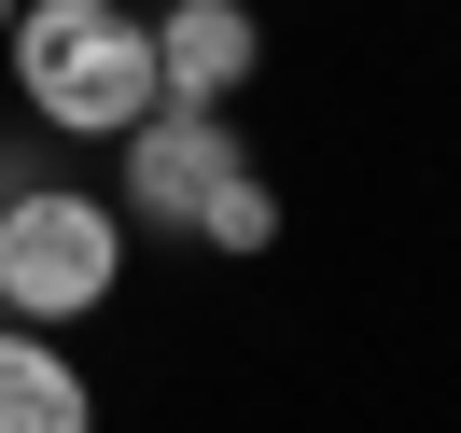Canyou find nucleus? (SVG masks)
Wrapping results in <instances>:
<instances>
[{"label": "nucleus", "mask_w": 461, "mask_h": 433, "mask_svg": "<svg viewBox=\"0 0 461 433\" xmlns=\"http://www.w3.org/2000/svg\"><path fill=\"white\" fill-rule=\"evenodd\" d=\"M0 70L29 98V126L57 140H126L154 113V14L140 0H14V29H0Z\"/></svg>", "instance_id": "1"}, {"label": "nucleus", "mask_w": 461, "mask_h": 433, "mask_svg": "<svg viewBox=\"0 0 461 433\" xmlns=\"http://www.w3.org/2000/svg\"><path fill=\"white\" fill-rule=\"evenodd\" d=\"M126 293V210L70 182H0V308L14 321H85Z\"/></svg>", "instance_id": "2"}, {"label": "nucleus", "mask_w": 461, "mask_h": 433, "mask_svg": "<svg viewBox=\"0 0 461 433\" xmlns=\"http://www.w3.org/2000/svg\"><path fill=\"white\" fill-rule=\"evenodd\" d=\"M252 168V140H238V113L224 98H154L140 126L113 140V210H126V238H196V210L224 196V182Z\"/></svg>", "instance_id": "3"}, {"label": "nucleus", "mask_w": 461, "mask_h": 433, "mask_svg": "<svg viewBox=\"0 0 461 433\" xmlns=\"http://www.w3.org/2000/svg\"><path fill=\"white\" fill-rule=\"evenodd\" d=\"M266 70V14L252 0H154V85L168 98H238Z\"/></svg>", "instance_id": "4"}, {"label": "nucleus", "mask_w": 461, "mask_h": 433, "mask_svg": "<svg viewBox=\"0 0 461 433\" xmlns=\"http://www.w3.org/2000/svg\"><path fill=\"white\" fill-rule=\"evenodd\" d=\"M0 433H98V392L42 321H0Z\"/></svg>", "instance_id": "5"}, {"label": "nucleus", "mask_w": 461, "mask_h": 433, "mask_svg": "<svg viewBox=\"0 0 461 433\" xmlns=\"http://www.w3.org/2000/svg\"><path fill=\"white\" fill-rule=\"evenodd\" d=\"M196 252H224V266H252V252H280V182H266V168H238L224 196L196 210Z\"/></svg>", "instance_id": "6"}, {"label": "nucleus", "mask_w": 461, "mask_h": 433, "mask_svg": "<svg viewBox=\"0 0 461 433\" xmlns=\"http://www.w3.org/2000/svg\"><path fill=\"white\" fill-rule=\"evenodd\" d=\"M0 29H14V0H0Z\"/></svg>", "instance_id": "7"}, {"label": "nucleus", "mask_w": 461, "mask_h": 433, "mask_svg": "<svg viewBox=\"0 0 461 433\" xmlns=\"http://www.w3.org/2000/svg\"><path fill=\"white\" fill-rule=\"evenodd\" d=\"M140 14H154V0H140Z\"/></svg>", "instance_id": "8"}]
</instances>
